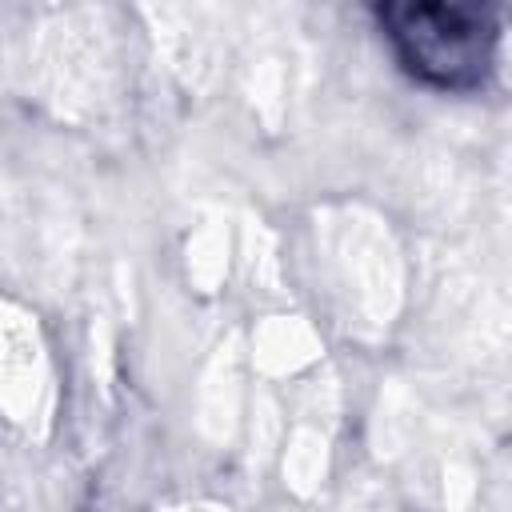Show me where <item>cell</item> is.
<instances>
[{"label": "cell", "instance_id": "1", "mask_svg": "<svg viewBox=\"0 0 512 512\" xmlns=\"http://www.w3.org/2000/svg\"><path fill=\"white\" fill-rule=\"evenodd\" d=\"M388 36L400 60L440 84V88H468L488 72L492 56V28L488 16L460 4H404L384 12Z\"/></svg>", "mask_w": 512, "mask_h": 512}]
</instances>
